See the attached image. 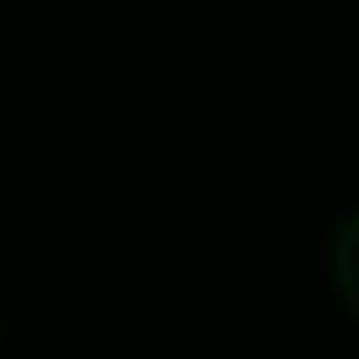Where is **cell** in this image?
<instances>
[{
    "label": "cell",
    "instance_id": "6da1fadb",
    "mask_svg": "<svg viewBox=\"0 0 359 359\" xmlns=\"http://www.w3.org/2000/svg\"><path fill=\"white\" fill-rule=\"evenodd\" d=\"M331 286H337V297L359 314V213L337 230V241H331Z\"/></svg>",
    "mask_w": 359,
    "mask_h": 359
}]
</instances>
